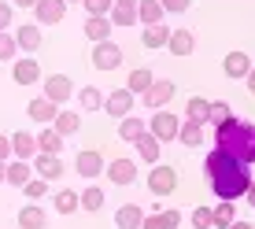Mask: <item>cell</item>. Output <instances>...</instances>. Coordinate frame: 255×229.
<instances>
[{
  "mask_svg": "<svg viewBox=\"0 0 255 229\" xmlns=\"http://www.w3.org/2000/svg\"><path fill=\"white\" fill-rule=\"evenodd\" d=\"M11 7H37V0H11Z\"/></svg>",
  "mask_w": 255,
  "mask_h": 229,
  "instance_id": "48",
  "label": "cell"
},
{
  "mask_svg": "<svg viewBox=\"0 0 255 229\" xmlns=\"http://www.w3.org/2000/svg\"><path fill=\"white\" fill-rule=\"evenodd\" d=\"M19 229H45V211L37 204H26L19 211Z\"/></svg>",
  "mask_w": 255,
  "mask_h": 229,
  "instance_id": "28",
  "label": "cell"
},
{
  "mask_svg": "<svg viewBox=\"0 0 255 229\" xmlns=\"http://www.w3.org/2000/svg\"><path fill=\"white\" fill-rule=\"evenodd\" d=\"M244 196H248V207H255V178H252V185H248V192H244Z\"/></svg>",
  "mask_w": 255,
  "mask_h": 229,
  "instance_id": "47",
  "label": "cell"
},
{
  "mask_svg": "<svg viewBox=\"0 0 255 229\" xmlns=\"http://www.w3.org/2000/svg\"><path fill=\"white\" fill-rule=\"evenodd\" d=\"M85 7H89V15H111V7H115V0H82Z\"/></svg>",
  "mask_w": 255,
  "mask_h": 229,
  "instance_id": "41",
  "label": "cell"
},
{
  "mask_svg": "<svg viewBox=\"0 0 255 229\" xmlns=\"http://www.w3.org/2000/svg\"><path fill=\"white\" fill-rule=\"evenodd\" d=\"M215 148L222 155H230V159L252 166L255 163V126L237 118V114H230L222 126H215Z\"/></svg>",
  "mask_w": 255,
  "mask_h": 229,
  "instance_id": "2",
  "label": "cell"
},
{
  "mask_svg": "<svg viewBox=\"0 0 255 229\" xmlns=\"http://www.w3.org/2000/svg\"><path fill=\"white\" fill-rule=\"evenodd\" d=\"M178 114H170V111H155L152 114V129H148V133H152L155 140H159V144H166V140H178Z\"/></svg>",
  "mask_w": 255,
  "mask_h": 229,
  "instance_id": "4",
  "label": "cell"
},
{
  "mask_svg": "<svg viewBox=\"0 0 255 229\" xmlns=\"http://www.w3.org/2000/svg\"><path fill=\"white\" fill-rule=\"evenodd\" d=\"M15 48H19V45H15V37L0 30V63H4V59H15Z\"/></svg>",
  "mask_w": 255,
  "mask_h": 229,
  "instance_id": "39",
  "label": "cell"
},
{
  "mask_svg": "<svg viewBox=\"0 0 255 229\" xmlns=\"http://www.w3.org/2000/svg\"><path fill=\"white\" fill-rule=\"evenodd\" d=\"M11 159V137H0V163Z\"/></svg>",
  "mask_w": 255,
  "mask_h": 229,
  "instance_id": "45",
  "label": "cell"
},
{
  "mask_svg": "<svg viewBox=\"0 0 255 229\" xmlns=\"http://www.w3.org/2000/svg\"><path fill=\"white\" fill-rule=\"evenodd\" d=\"M11 155L30 163L33 155H37V137H30V133H11Z\"/></svg>",
  "mask_w": 255,
  "mask_h": 229,
  "instance_id": "16",
  "label": "cell"
},
{
  "mask_svg": "<svg viewBox=\"0 0 255 229\" xmlns=\"http://www.w3.org/2000/svg\"><path fill=\"white\" fill-rule=\"evenodd\" d=\"M211 229H215V226H211Z\"/></svg>",
  "mask_w": 255,
  "mask_h": 229,
  "instance_id": "54",
  "label": "cell"
},
{
  "mask_svg": "<svg viewBox=\"0 0 255 229\" xmlns=\"http://www.w3.org/2000/svg\"><path fill=\"white\" fill-rule=\"evenodd\" d=\"M4 26H11V4L0 0V30H4Z\"/></svg>",
  "mask_w": 255,
  "mask_h": 229,
  "instance_id": "46",
  "label": "cell"
},
{
  "mask_svg": "<svg viewBox=\"0 0 255 229\" xmlns=\"http://www.w3.org/2000/svg\"><path fill=\"white\" fill-rule=\"evenodd\" d=\"M104 174L111 178V185H133V181H137L133 159H115V163H108V166H104Z\"/></svg>",
  "mask_w": 255,
  "mask_h": 229,
  "instance_id": "12",
  "label": "cell"
},
{
  "mask_svg": "<svg viewBox=\"0 0 255 229\" xmlns=\"http://www.w3.org/2000/svg\"><path fill=\"white\" fill-rule=\"evenodd\" d=\"M22 189H26V196H30V200H41V196L48 192V181H45V178H30Z\"/></svg>",
  "mask_w": 255,
  "mask_h": 229,
  "instance_id": "38",
  "label": "cell"
},
{
  "mask_svg": "<svg viewBox=\"0 0 255 229\" xmlns=\"http://www.w3.org/2000/svg\"><path fill=\"white\" fill-rule=\"evenodd\" d=\"M192 226H196V229H211V226H215L211 207H196V211H192Z\"/></svg>",
  "mask_w": 255,
  "mask_h": 229,
  "instance_id": "40",
  "label": "cell"
},
{
  "mask_svg": "<svg viewBox=\"0 0 255 229\" xmlns=\"http://www.w3.org/2000/svg\"><path fill=\"white\" fill-rule=\"evenodd\" d=\"M111 30H115V26H111L108 15H89V19H85V37L96 41V45H100V41H111Z\"/></svg>",
  "mask_w": 255,
  "mask_h": 229,
  "instance_id": "14",
  "label": "cell"
},
{
  "mask_svg": "<svg viewBox=\"0 0 255 229\" xmlns=\"http://www.w3.org/2000/svg\"><path fill=\"white\" fill-rule=\"evenodd\" d=\"M192 33L189 30H170V41H166V48H170V56H192Z\"/></svg>",
  "mask_w": 255,
  "mask_h": 229,
  "instance_id": "21",
  "label": "cell"
},
{
  "mask_svg": "<svg viewBox=\"0 0 255 229\" xmlns=\"http://www.w3.org/2000/svg\"><path fill=\"white\" fill-rule=\"evenodd\" d=\"M204 174L211 178V189H215V196L218 200H241L244 192H248V185H252V174H248V166L244 163H237L230 159V155H222L215 148V152H207V159H204Z\"/></svg>",
  "mask_w": 255,
  "mask_h": 229,
  "instance_id": "1",
  "label": "cell"
},
{
  "mask_svg": "<svg viewBox=\"0 0 255 229\" xmlns=\"http://www.w3.org/2000/svg\"><path fill=\"white\" fill-rule=\"evenodd\" d=\"M129 108H133V93L122 85V89H115L111 96H104V114H111V118H126Z\"/></svg>",
  "mask_w": 255,
  "mask_h": 229,
  "instance_id": "7",
  "label": "cell"
},
{
  "mask_svg": "<svg viewBox=\"0 0 255 229\" xmlns=\"http://www.w3.org/2000/svg\"><path fill=\"white\" fill-rule=\"evenodd\" d=\"M122 63V48L115 41H100V45L93 48V67L96 70H115Z\"/></svg>",
  "mask_w": 255,
  "mask_h": 229,
  "instance_id": "6",
  "label": "cell"
},
{
  "mask_svg": "<svg viewBox=\"0 0 255 229\" xmlns=\"http://www.w3.org/2000/svg\"><path fill=\"white\" fill-rule=\"evenodd\" d=\"M37 152H45V155H59L63 152V137L56 133V129H41V137H37Z\"/></svg>",
  "mask_w": 255,
  "mask_h": 229,
  "instance_id": "29",
  "label": "cell"
},
{
  "mask_svg": "<svg viewBox=\"0 0 255 229\" xmlns=\"http://www.w3.org/2000/svg\"><path fill=\"white\" fill-rule=\"evenodd\" d=\"M26 114H30L33 122H41V126H52V122H56V114H59V108H56L52 100H45V96H41V100H30Z\"/></svg>",
  "mask_w": 255,
  "mask_h": 229,
  "instance_id": "15",
  "label": "cell"
},
{
  "mask_svg": "<svg viewBox=\"0 0 255 229\" xmlns=\"http://www.w3.org/2000/svg\"><path fill=\"white\" fill-rule=\"evenodd\" d=\"M178 140L185 148H200L204 144V126H200V122H181L178 126Z\"/></svg>",
  "mask_w": 255,
  "mask_h": 229,
  "instance_id": "26",
  "label": "cell"
},
{
  "mask_svg": "<svg viewBox=\"0 0 255 229\" xmlns=\"http://www.w3.org/2000/svg\"><path fill=\"white\" fill-rule=\"evenodd\" d=\"M78 200H82V211H89V215H93V211H100V207H104V189L89 185V189H85Z\"/></svg>",
  "mask_w": 255,
  "mask_h": 229,
  "instance_id": "34",
  "label": "cell"
},
{
  "mask_svg": "<svg viewBox=\"0 0 255 229\" xmlns=\"http://www.w3.org/2000/svg\"><path fill=\"white\" fill-rule=\"evenodd\" d=\"M174 189H178V170H174V166L155 163L152 174H148V192H152V196H170Z\"/></svg>",
  "mask_w": 255,
  "mask_h": 229,
  "instance_id": "3",
  "label": "cell"
},
{
  "mask_svg": "<svg viewBox=\"0 0 255 229\" xmlns=\"http://www.w3.org/2000/svg\"><path fill=\"white\" fill-rule=\"evenodd\" d=\"M163 7H159V0H137V19L144 22V26H155V22H163Z\"/></svg>",
  "mask_w": 255,
  "mask_h": 229,
  "instance_id": "24",
  "label": "cell"
},
{
  "mask_svg": "<svg viewBox=\"0 0 255 229\" xmlns=\"http://www.w3.org/2000/svg\"><path fill=\"white\" fill-rule=\"evenodd\" d=\"M137 155H140V159H144V163H159V140H155L152 133H148V129H144V133H140L137 137Z\"/></svg>",
  "mask_w": 255,
  "mask_h": 229,
  "instance_id": "23",
  "label": "cell"
},
{
  "mask_svg": "<svg viewBox=\"0 0 255 229\" xmlns=\"http://www.w3.org/2000/svg\"><path fill=\"white\" fill-rule=\"evenodd\" d=\"M159 7H163V11H170V15H181V11H189V7H192V0H159Z\"/></svg>",
  "mask_w": 255,
  "mask_h": 229,
  "instance_id": "42",
  "label": "cell"
},
{
  "mask_svg": "<svg viewBox=\"0 0 255 229\" xmlns=\"http://www.w3.org/2000/svg\"><path fill=\"white\" fill-rule=\"evenodd\" d=\"M174 93H178V85H174V82H166V78H159V82H152V85H148V93H144V108L163 111V104L170 100Z\"/></svg>",
  "mask_w": 255,
  "mask_h": 229,
  "instance_id": "8",
  "label": "cell"
},
{
  "mask_svg": "<svg viewBox=\"0 0 255 229\" xmlns=\"http://www.w3.org/2000/svg\"><path fill=\"white\" fill-rule=\"evenodd\" d=\"M33 174L45 178V181H59V178H63V159H59V155L37 152V155H33Z\"/></svg>",
  "mask_w": 255,
  "mask_h": 229,
  "instance_id": "10",
  "label": "cell"
},
{
  "mask_svg": "<svg viewBox=\"0 0 255 229\" xmlns=\"http://www.w3.org/2000/svg\"><path fill=\"white\" fill-rule=\"evenodd\" d=\"M152 82H155V78H152V70H148V67H137V70H129V78H126V89L133 93V96H144Z\"/></svg>",
  "mask_w": 255,
  "mask_h": 229,
  "instance_id": "20",
  "label": "cell"
},
{
  "mask_svg": "<svg viewBox=\"0 0 255 229\" xmlns=\"http://www.w3.org/2000/svg\"><path fill=\"white\" fill-rule=\"evenodd\" d=\"M140 229H166V226H163V215H144Z\"/></svg>",
  "mask_w": 255,
  "mask_h": 229,
  "instance_id": "44",
  "label": "cell"
},
{
  "mask_svg": "<svg viewBox=\"0 0 255 229\" xmlns=\"http://www.w3.org/2000/svg\"><path fill=\"white\" fill-rule=\"evenodd\" d=\"M230 104L226 100H211V108H207V126H222L226 118H230Z\"/></svg>",
  "mask_w": 255,
  "mask_h": 229,
  "instance_id": "35",
  "label": "cell"
},
{
  "mask_svg": "<svg viewBox=\"0 0 255 229\" xmlns=\"http://www.w3.org/2000/svg\"><path fill=\"white\" fill-rule=\"evenodd\" d=\"M15 45L26 48V52H37L41 48V26H19V33H15Z\"/></svg>",
  "mask_w": 255,
  "mask_h": 229,
  "instance_id": "25",
  "label": "cell"
},
{
  "mask_svg": "<svg viewBox=\"0 0 255 229\" xmlns=\"http://www.w3.org/2000/svg\"><path fill=\"white\" fill-rule=\"evenodd\" d=\"M74 170L82 174L85 181L100 178V174H104V155L96 152V148H85V152H78V159H74Z\"/></svg>",
  "mask_w": 255,
  "mask_h": 229,
  "instance_id": "5",
  "label": "cell"
},
{
  "mask_svg": "<svg viewBox=\"0 0 255 229\" xmlns=\"http://www.w3.org/2000/svg\"><path fill=\"white\" fill-rule=\"evenodd\" d=\"M207 108H211V104L204 100V96H192V100L185 104V114H189V122H200V126H204V122H207Z\"/></svg>",
  "mask_w": 255,
  "mask_h": 229,
  "instance_id": "31",
  "label": "cell"
},
{
  "mask_svg": "<svg viewBox=\"0 0 255 229\" xmlns=\"http://www.w3.org/2000/svg\"><path fill=\"white\" fill-rule=\"evenodd\" d=\"M52 129H56L59 137L78 133V129H82V114H74V111H59V114H56V122H52Z\"/></svg>",
  "mask_w": 255,
  "mask_h": 229,
  "instance_id": "22",
  "label": "cell"
},
{
  "mask_svg": "<svg viewBox=\"0 0 255 229\" xmlns=\"http://www.w3.org/2000/svg\"><path fill=\"white\" fill-rule=\"evenodd\" d=\"M63 4H78V0H63Z\"/></svg>",
  "mask_w": 255,
  "mask_h": 229,
  "instance_id": "53",
  "label": "cell"
},
{
  "mask_svg": "<svg viewBox=\"0 0 255 229\" xmlns=\"http://www.w3.org/2000/svg\"><path fill=\"white\" fill-rule=\"evenodd\" d=\"M37 22L41 26H56V22H63V15H67V4L63 0H37Z\"/></svg>",
  "mask_w": 255,
  "mask_h": 229,
  "instance_id": "13",
  "label": "cell"
},
{
  "mask_svg": "<svg viewBox=\"0 0 255 229\" xmlns=\"http://www.w3.org/2000/svg\"><path fill=\"white\" fill-rule=\"evenodd\" d=\"M222 70H226V78H248L252 59L244 56V52H230V56H226V63H222Z\"/></svg>",
  "mask_w": 255,
  "mask_h": 229,
  "instance_id": "19",
  "label": "cell"
},
{
  "mask_svg": "<svg viewBox=\"0 0 255 229\" xmlns=\"http://www.w3.org/2000/svg\"><path fill=\"white\" fill-rule=\"evenodd\" d=\"M4 166H7V163H0V181H4Z\"/></svg>",
  "mask_w": 255,
  "mask_h": 229,
  "instance_id": "52",
  "label": "cell"
},
{
  "mask_svg": "<svg viewBox=\"0 0 255 229\" xmlns=\"http://www.w3.org/2000/svg\"><path fill=\"white\" fill-rule=\"evenodd\" d=\"M108 19H111V26H133V22H137V7H122V4H115Z\"/></svg>",
  "mask_w": 255,
  "mask_h": 229,
  "instance_id": "36",
  "label": "cell"
},
{
  "mask_svg": "<svg viewBox=\"0 0 255 229\" xmlns=\"http://www.w3.org/2000/svg\"><path fill=\"white\" fill-rule=\"evenodd\" d=\"M11 78H15V85H37V82H41V67H37V59H33V56L15 59Z\"/></svg>",
  "mask_w": 255,
  "mask_h": 229,
  "instance_id": "11",
  "label": "cell"
},
{
  "mask_svg": "<svg viewBox=\"0 0 255 229\" xmlns=\"http://www.w3.org/2000/svg\"><path fill=\"white\" fill-rule=\"evenodd\" d=\"M4 181H7V185H19V189H22V185L30 181V163H26V159L7 163V166H4Z\"/></svg>",
  "mask_w": 255,
  "mask_h": 229,
  "instance_id": "27",
  "label": "cell"
},
{
  "mask_svg": "<svg viewBox=\"0 0 255 229\" xmlns=\"http://www.w3.org/2000/svg\"><path fill=\"white\" fill-rule=\"evenodd\" d=\"M115 4H122V7H137V0H115Z\"/></svg>",
  "mask_w": 255,
  "mask_h": 229,
  "instance_id": "51",
  "label": "cell"
},
{
  "mask_svg": "<svg viewBox=\"0 0 255 229\" xmlns=\"http://www.w3.org/2000/svg\"><path fill=\"white\" fill-rule=\"evenodd\" d=\"M166 41H170V26H163V22L144 26V33H140V45L144 48H166Z\"/></svg>",
  "mask_w": 255,
  "mask_h": 229,
  "instance_id": "17",
  "label": "cell"
},
{
  "mask_svg": "<svg viewBox=\"0 0 255 229\" xmlns=\"http://www.w3.org/2000/svg\"><path fill=\"white\" fill-rule=\"evenodd\" d=\"M70 93H74V82L67 74H48L45 78V100L63 104V100H70Z\"/></svg>",
  "mask_w": 255,
  "mask_h": 229,
  "instance_id": "9",
  "label": "cell"
},
{
  "mask_svg": "<svg viewBox=\"0 0 255 229\" xmlns=\"http://www.w3.org/2000/svg\"><path fill=\"white\" fill-rule=\"evenodd\" d=\"M244 82H248V89H252V96H255V67L248 70V78H244Z\"/></svg>",
  "mask_w": 255,
  "mask_h": 229,
  "instance_id": "49",
  "label": "cell"
},
{
  "mask_svg": "<svg viewBox=\"0 0 255 229\" xmlns=\"http://www.w3.org/2000/svg\"><path fill=\"white\" fill-rule=\"evenodd\" d=\"M78 100H82L85 111H100V108H104V93L96 89V85H85V89L78 93Z\"/></svg>",
  "mask_w": 255,
  "mask_h": 229,
  "instance_id": "33",
  "label": "cell"
},
{
  "mask_svg": "<svg viewBox=\"0 0 255 229\" xmlns=\"http://www.w3.org/2000/svg\"><path fill=\"white\" fill-rule=\"evenodd\" d=\"M211 218H215V226L218 229H230L233 222H237V215H233V204L226 200V204H218L215 211H211Z\"/></svg>",
  "mask_w": 255,
  "mask_h": 229,
  "instance_id": "37",
  "label": "cell"
},
{
  "mask_svg": "<svg viewBox=\"0 0 255 229\" xmlns=\"http://www.w3.org/2000/svg\"><path fill=\"white\" fill-rule=\"evenodd\" d=\"M230 229H255V226H252V222H233Z\"/></svg>",
  "mask_w": 255,
  "mask_h": 229,
  "instance_id": "50",
  "label": "cell"
},
{
  "mask_svg": "<svg viewBox=\"0 0 255 229\" xmlns=\"http://www.w3.org/2000/svg\"><path fill=\"white\" fill-rule=\"evenodd\" d=\"M163 226L166 229H178L181 226V211H163Z\"/></svg>",
  "mask_w": 255,
  "mask_h": 229,
  "instance_id": "43",
  "label": "cell"
},
{
  "mask_svg": "<svg viewBox=\"0 0 255 229\" xmlns=\"http://www.w3.org/2000/svg\"><path fill=\"white\" fill-rule=\"evenodd\" d=\"M140 222H144V211L137 204H126V207L115 211V226L119 229H140Z\"/></svg>",
  "mask_w": 255,
  "mask_h": 229,
  "instance_id": "18",
  "label": "cell"
},
{
  "mask_svg": "<svg viewBox=\"0 0 255 229\" xmlns=\"http://www.w3.org/2000/svg\"><path fill=\"white\" fill-rule=\"evenodd\" d=\"M78 207H82L78 192H70V189H59V196H56V211H59V215H74Z\"/></svg>",
  "mask_w": 255,
  "mask_h": 229,
  "instance_id": "32",
  "label": "cell"
},
{
  "mask_svg": "<svg viewBox=\"0 0 255 229\" xmlns=\"http://www.w3.org/2000/svg\"><path fill=\"white\" fill-rule=\"evenodd\" d=\"M144 133V122L137 118V114H126V118L119 122V137L122 140H129V144H137V137Z\"/></svg>",
  "mask_w": 255,
  "mask_h": 229,
  "instance_id": "30",
  "label": "cell"
}]
</instances>
